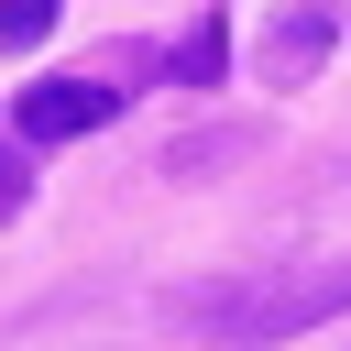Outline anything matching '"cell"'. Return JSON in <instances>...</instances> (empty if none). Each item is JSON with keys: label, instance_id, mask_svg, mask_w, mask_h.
Wrapping results in <instances>:
<instances>
[{"label": "cell", "instance_id": "obj_3", "mask_svg": "<svg viewBox=\"0 0 351 351\" xmlns=\"http://www.w3.org/2000/svg\"><path fill=\"white\" fill-rule=\"evenodd\" d=\"M318 55H329V11H285V22H274V44H263V77H274V88H296Z\"/></svg>", "mask_w": 351, "mask_h": 351}, {"label": "cell", "instance_id": "obj_6", "mask_svg": "<svg viewBox=\"0 0 351 351\" xmlns=\"http://www.w3.org/2000/svg\"><path fill=\"white\" fill-rule=\"evenodd\" d=\"M22 208V176H11V143H0V219Z\"/></svg>", "mask_w": 351, "mask_h": 351}, {"label": "cell", "instance_id": "obj_2", "mask_svg": "<svg viewBox=\"0 0 351 351\" xmlns=\"http://www.w3.org/2000/svg\"><path fill=\"white\" fill-rule=\"evenodd\" d=\"M110 121H121V88L110 77H44V88L11 99V132L22 143H77V132H110Z\"/></svg>", "mask_w": 351, "mask_h": 351}, {"label": "cell", "instance_id": "obj_1", "mask_svg": "<svg viewBox=\"0 0 351 351\" xmlns=\"http://www.w3.org/2000/svg\"><path fill=\"white\" fill-rule=\"evenodd\" d=\"M340 307H351V252H318V263H241V274L176 285L165 329L197 340V351H263V340H296Z\"/></svg>", "mask_w": 351, "mask_h": 351}, {"label": "cell", "instance_id": "obj_5", "mask_svg": "<svg viewBox=\"0 0 351 351\" xmlns=\"http://www.w3.org/2000/svg\"><path fill=\"white\" fill-rule=\"evenodd\" d=\"M55 11H66V0H0V44H11V55H22V44H44V33H55Z\"/></svg>", "mask_w": 351, "mask_h": 351}, {"label": "cell", "instance_id": "obj_4", "mask_svg": "<svg viewBox=\"0 0 351 351\" xmlns=\"http://www.w3.org/2000/svg\"><path fill=\"white\" fill-rule=\"evenodd\" d=\"M219 66H230V22L208 11V22H197L176 55H165V77H176V88H219Z\"/></svg>", "mask_w": 351, "mask_h": 351}]
</instances>
